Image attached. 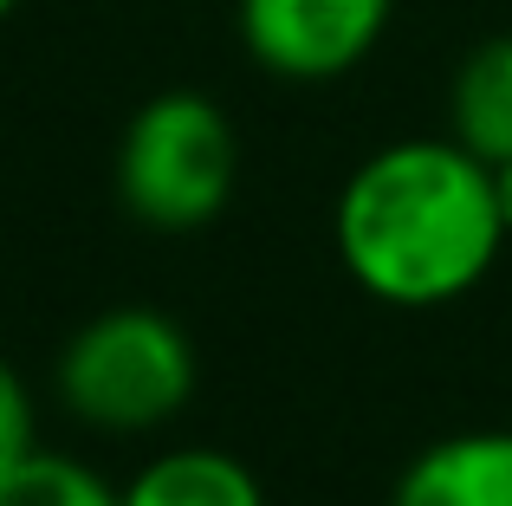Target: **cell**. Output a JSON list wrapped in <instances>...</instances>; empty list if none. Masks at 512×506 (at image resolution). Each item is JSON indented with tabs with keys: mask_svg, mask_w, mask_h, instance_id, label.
Here are the masks:
<instances>
[{
	"mask_svg": "<svg viewBox=\"0 0 512 506\" xmlns=\"http://www.w3.org/2000/svg\"><path fill=\"white\" fill-rule=\"evenodd\" d=\"M512 241L493 195V163L454 137H402L344 176L331 247L350 286L396 312H441L500 266Z\"/></svg>",
	"mask_w": 512,
	"mask_h": 506,
	"instance_id": "1",
	"label": "cell"
},
{
	"mask_svg": "<svg viewBox=\"0 0 512 506\" xmlns=\"http://www.w3.org/2000/svg\"><path fill=\"white\" fill-rule=\"evenodd\" d=\"M52 383L85 429L150 435L188 409L201 383V357L182 318L156 312V305H111L65 338Z\"/></svg>",
	"mask_w": 512,
	"mask_h": 506,
	"instance_id": "2",
	"label": "cell"
},
{
	"mask_svg": "<svg viewBox=\"0 0 512 506\" xmlns=\"http://www.w3.org/2000/svg\"><path fill=\"white\" fill-rule=\"evenodd\" d=\"M240 182L234 117L208 91H156L117 137V202L150 234H195L227 215Z\"/></svg>",
	"mask_w": 512,
	"mask_h": 506,
	"instance_id": "3",
	"label": "cell"
},
{
	"mask_svg": "<svg viewBox=\"0 0 512 506\" xmlns=\"http://www.w3.org/2000/svg\"><path fill=\"white\" fill-rule=\"evenodd\" d=\"M396 0H234V33L260 72L331 85L383 46Z\"/></svg>",
	"mask_w": 512,
	"mask_h": 506,
	"instance_id": "4",
	"label": "cell"
},
{
	"mask_svg": "<svg viewBox=\"0 0 512 506\" xmlns=\"http://www.w3.org/2000/svg\"><path fill=\"white\" fill-rule=\"evenodd\" d=\"M389 506H512V429L428 442L389 487Z\"/></svg>",
	"mask_w": 512,
	"mask_h": 506,
	"instance_id": "5",
	"label": "cell"
},
{
	"mask_svg": "<svg viewBox=\"0 0 512 506\" xmlns=\"http://www.w3.org/2000/svg\"><path fill=\"white\" fill-rule=\"evenodd\" d=\"M117 494H124V506H266L260 474L240 455L208 448V442L150 455Z\"/></svg>",
	"mask_w": 512,
	"mask_h": 506,
	"instance_id": "6",
	"label": "cell"
},
{
	"mask_svg": "<svg viewBox=\"0 0 512 506\" xmlns=\"http://www.w3.org/2000/svg\"><path fill=\"white\" fill-rule=\"evenodd\" d=\"M448 137L480 163L512 156V33H493L448 78Z\"/></svg>",
	"mask_w": 512,
	"mask_h": 506,
	"instance_id": "7",
	"label": "cell"
},
{
	"mask_svg": "<svg viewBox=\"0 0 512 506\" xmlns=\"http://www.w3.org/2000/svg\"><path fill=\"white\" fill-rule=\"evenodd\" d=\"M0 506H124V494L85 461L33 448L13 474H0Z\"/></svg>",
	"mask_w": 512,
	"mask_h": 506,
	"instance_id": "8",
	"label": "cell"
},
{
	"mask_svg": "<svg viewBox=\"0 0 512 506\" xmlns=\"http://www.w3.org/2000/svg\"><path fill=\"white\" fill-rule=\"evenodd\" d=\"M39 448V416H33V390L20 383V370L0 364V474H13L26 455Z\"/></svg>",
	"mask_w": 512,
	"mask_h": 506,
	"instance_id": "9",
	"label": "cell"
},
{
	"mask_svg": "<svg viewBox=\"0 0 512 506\" xmlns=\"http://www.w3.org/2000/svg\"><path fill=\"white\" fill-rule=\"evenodd\" d=\"M493 195H500V221H506V234H512V156H506V163H493Z\"/></svg>",
	"mask_w": 512,
	"mask_h": 506,
	"instance_id": "10",
	"label": "cell"
},
{
	"mask_svg": "<svg viewBox=\"0 0 512 506\" xmlns=\"http://www.w3.org/2000/svg\"><path fill=\"white\" fill-rule=\"evenodd\" d=\"M7 13H20V0H0V20H7Z\"/></svg>",
	"mask_w": 512,
	"mask_h": 506,
	"instance_id": "11",
	"label": "cell"
}]
</instances>
